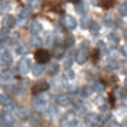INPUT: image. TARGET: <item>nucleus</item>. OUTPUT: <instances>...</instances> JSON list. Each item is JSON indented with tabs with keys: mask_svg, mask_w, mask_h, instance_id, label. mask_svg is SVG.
Segmentation results:
<instances>
[{
	"mask_svg": "<svg viewBox=\"0 0 127 127\" xmlns=\"http://www.w3.org/2000/svg\"><path fill=\"white\" fill-rule=\"evenodd\" d=\"M35 61L37 64H44V63H49L50 61V53L45 49H37L35 51Z\"/></svg>",
	"mask_w": 127,
	"mask_h": 127,
	"instance_id": "f257e3e1",
	"label": "nucleus"
},
{
	"mask_svg": "<svg viewBox=\"0 0 127 127\" xmlns=\"http://www.w3.org/2000/svg\"><path fill=\"white\" fill-rule=\"evenodd\" d=\"M0 121L4 123L5 127H13L16 125V117L10 112H4V113L0 116Z\"/></svg>",
	"mask_w": 127,
	"mask_h": 127,
	"instance_id": "f03ea898",
	"label": "nucleus"
},
{
	"mask_svg": "<svg viewBox=\"0 0 127 127\" xmlns=\"http://www.w3.org/2000/svg\"><path fill=\"white\" fill-rule=\"evenodd\" d=\"M46 107H48V101L45 99V96H37V98L35 99L33 108H35L36 112H45Z\"/></svg>",
	"mask_w": 127,
	"mask_h": 127,
	"instance_id": "7ed1b4c3",
	"label": "nucleus"
},
{
	"mask_svg": "<svg viewBox=\"0 0 127 127\" xmlns=\"http://www.w3.org/2000/svg\"><path fill=\"white\" fill-rule=\"evenodd\" d=\"M49 89V84L45 81H39L32 86V94L33 95H40L42 93H45L46 90Z\"/></svg>",
	"mask_w": 127,
	"mask_h": 127,
	"instance_id": "20e7f679",
	"label": "nucleus"
},
{
	"mask_svg": "<svg viewBox=\"0 0 127 127\" xmlns=\"http://www.w3.org/2000/svg\"><path fill=\"white\" fill-rule=\"evenodd\" d=\"M31 68H32L31 59H28V58H23L22 61H19V63H18V71H19L21 73L26 74V73H28L30 71H31Z\"/></svg>",
	"mask_w": 127,
	"mask_h": 127,
	"instance_id": "39448f33",
	"label": "nucleus"
},
{
	"mask_svg": "<svg viewBox=\"0 0 127 127\" xmlns=\"http://www.w3.org/2000/svg\"><path fill=\"white\" fill-rule=\"evenodd\" d=\"M32 16V8H23L21 12H19V14H18V19L16 21V22H18L19 25H25L26 23V21Z\"/></svg>",
	"mask_w": 127,
	"mask_h": 127,
	"instance_id": "423d86ee",
	"label": "nucleus"
},
{
	"mask_svg": "<svg viewBox=\"0 0 127 127\" xmlns=\"http://www.w3.org/2000/svg\"><path fill=\"white\" fill-rule=\"evenodd\" d=\"M85 122H86L87 126H90V127H100V125H101L99 117L96 116L95 113H89L85 117Z\"/></svg>",
	"mask_w": 127,
	"mask_h": 127,
	"instance_id": "0eeeda50",
	"label": "nucleus"
},
{
	"mask_svg": "<svg viewBox=\"0 0 127 127\" xmlns=\"http://www.w3.org/2000/svg\"><path fill=\"white\" fill-rule=\"evenodd\" d=\"M62 22H63V26L67 30H71V31H72V30H76V27H77V21H76V18H73L72 16H64Z\"/></svg>",
	"mask_w": 127,
	"mask_h": 127,
	"instance_id": "6e6552de",
	"label": "nucleus"
},
{
	"mask_svg": "<svg viewBox=\"0 0 127 127\" xmlns=\"http://www.w3.org/2000/svg\"><path fill=\"white\" fill-rule=\"evenodd\" d=\"M1 25H3V28L9 30L16 25V18H14L13 16H5L3 18V21H1Z\"/></svg>",
	"mask_w": 127,
	"mask_h": 127,
	"instance_id": "1a4fd4ad",
	"label": "nucleus"
},
{
	"mask_svg": "<svg viewBox=\"0 0 127 127\" xmlns=\"http://www.w3.org/2000/svg\"><path fill=\"white\" fill-rule=\"evenodd\" d=\"M42 31V26L40 22H37V21H33L31 25H30V32H31V35L33 36H37L40 32Z\"/></svg>",
	"mask_w": 127,
	"mask_h": 127,
	"instance_id": "9d476101",
	"label": "nucleus"
},
{
	"mask_svg": "<svg viewBox=\"0 0 127 127\" xmlns=\"http://www.w3.org/2000/svg\"><path fill=\"white\" fill-rule=\"evenodd\" d=\"M0 59H1V64H3L4 67L10 65V64H12V62H13V57H12V54H10V51H8V50L4 51V53L1 54Z\"/></svg>",
	"mask_w": 127,
	"mask_h": 127,
	"instance_id": "9b49d317",
	"label": "nucleus"
},
{
	"mask_svg": "<svg viewBox=\"0 0 127 127\" xmlns=\"http://www.w3.org/2000/svg\"><path fill=\"white\" fill-rule=\"evenodd\" d=\"M55 103L61 107H67V105H69V98L65 94H61L55 98Z\"/></svg>",
	"mask_w": 127,
	"mask_h": 127,
	"instance_id": "f8f14e48",
	"label": "nucleus"
},
{
	"mask_svg": "<svg viewBox=\"0 0 127 127\" xmlns=\"http://www.w3.org/2000/svg\"><path fill=\"white\" fill-rule=\"evenodd\" d=\"M74 119H76V117H74L73 113H67L62 119V126L63 127H71Z\"/></svg>",
	"mask_w": 127,
	"mask_h": 127,
	"instance_id": "ddd939ff",
	"label": "nucleus"
},
{
	"mask_svg": "<svg viewBox=\"0 0 127 127\" xmlns=\"http://www.w3.org/2000/svg\"><path fill=\"white\" fill-rule=\"evenodd\" d=\"M74 61H76L78 64H84L85 63V61H86V51H84V50H78V51H76V54H74Z\"/></svg>",
	"mask_w": 127,
	"mask_h": 127,
	"instance_id": "4468645a",
	"label": "nucleus"
},
{
	"mask_svg": "<svg viewBox=\"0 0 127 127\" xmlns=\"http://www.w3.org/2000/svg\"><path fill=\"white\" fill-rule=\"evenodd\" d=\"M64 48L63 46H61V45H55L54 46V49H53V57L55 58V59H61V58H63V55H64Z\"/></svg>",
	"mask_w": 127,
	"mask_h": 127,
	"instance_id": "2eb2a0df",
	"label": "nucleus"
},
{
	"mask_svg": "<svg viewBox=\"0 0 127 127\" xmlns=\"http://www.w3.org/2000/svg\"><path fill=\"white\" fill-rule=\"evenodd\" d=\"M46 71H48V73H49V74H51V76H54V74H57V73H58V71H59V64H58L57 62L49 63V65H48Z\"/></svg>",
	"mask_w": 127,
	"mask_h": 127,
	"instance_id": "dca6fc26",
	"label": "nucleus"
},
{
	"mask_svg": "<svg viewBox=\"0 0 127 127\" xmlns=\"http://www.w3.org/2000/svg\"><path fill=\"white\" fill-rule=\"evenodd\" d=\"M98 117H99V119H100V122H101V123H107V122L110 121L112 114H110V112H109V110H103Z\"/></svg>",
	"mask_w": 127,
	"mask_h": 127,
	"instance_id": "f3484780",
	"label": "nucleus"
},
{
	"mask_svg": "<svg viewBox=\"0 0 127 127\" xmlns=\"http://www.w3.org/2000/svg\"><path fill=\"white\" fill-rule=\"evenodd\" d=\"M17 116L21 119H27V118H30V110L27 108H18L17 109Z\"/></svg>",
	"mask_w": 127,
	"mask_h": 127,
	"instance_id": "a211bd4d",
	"label": "nucleus"
},
{
	"mask_svg": "<svg viewBox=\"0 0 127 127\" xmlns=\"http://www.w3.org/2000/svg\"><path fill=\"white\" fill-rule=\"evenodd\" d=\"M108 42L110 44V46L117 48L118 44H119V37H118L116 33H110V35L108 36Z\"/></svg>",
	"mask_w": 127,
	"mask_h": 127,
	"instance_id": "6ab92c4d",
	"label": "nucleus"
},
{
	"mask_svg": "<svg viewBox=\"0 0 127 127\" xmlns=\"http://www.w3.org/2000/svg\"><path fill=\"white\" fill-rule=\"evenodd\" d=\"M31 69H32V74H33V76H41L42 72L45 71V68H44L42 64H35Z\"/></svg>",
	"mask_w": 127,
	"mask_h": 127,
	"instance_id": "aec40b11",
	"label": "nucleus"
},
{
	"mask_svg": "<svg viewBox=\"0 0 127 127\" xmlns=\"http://www.w3.org/2000/svg\"><path fill=\"white\" fill-rule=\"evenodd\" d=\"M10 37V33H9V30L6 28H3L0 31V42H6Z\"/></svg>",
	"mask_w": 127,
	"mask_h": 127,
	"instance_id": "412c9836",
	"label": "nucleus"
},
{
	"mask_svg": "<svg viewBox=\"0 0 127 127\" xmlns=\"http://www.w3.org/2000/svg\"><path fill=\"white\" fill-rule=\"evenodd\" d=\"M42 42H44V40L41 39V37H39V36H33L31 39V45L33 48H37V49H40V46L42 45Z\"/></svg>",
	"mask_w": 127,
	"mask_h": 127,
	"instance_id": "4be33fe9",
	"label": "nucleus"
},
{
	"mask_svg": "<svg viewBox=\"0 0 127 127\" xmlns=\"http://www.w3.org/2000/svg\"><path fill=\"white\" fill-rule=\"evenodd\" d=\"M95 104L98 105L101 110H105V108H107V105H108V103H107V100L104 99V98H101V96H99L98 99H96V101H95Z\"/></svg>",
	"mask_w": 127,
	"mask_h": 127,
	"instance_id": "5701e85b",
	"label": "nucleus"
},
{
	"mask_svg": "<svg viewBox=\"0 0 127 127\" xmlns=\"http://www.w3.org/2000/svg\"><path fill=\"white\" fill-rule=\"evenodd\" d=\"M10 3L9 0H0V12H8L10 9Z\"/></svg>",
	"mask_w": 127,
	"mask_h": 127,
	"instance_id": "b1692460",
	"label": "nucleus"
},
{
	"mask_svg": "<svg viewBox=\"0 0 127 127\" xmlns=\"http://www.w3.org/2000/svg\"><path fill=\"white\" fill-rule=\"evenodd\" d=\"M16 53L19 54V55H25L28 53V50H27V46L23 45V44H18V45L16 46Z\"/></svg>",
	"mask_w": 127,
	"mask_h": 127,
	"instance_id": "393cba45",
	"label": "nucleus"
},
{
	"mask_svg": "<svg viewBox=\"0 0 127 127\" xmlns=\"http://www.w3.org/2000/svg\"><path fill=\"white\" fill-rule=\"evenodd\" d=\"M107 68L109 71H117L118 69V62L116 59H110V61L107 63Z\"/></svg>",
	"mask_w": 127,
	"mask_h": 127,
	"instance_id": "a878e982",
	"label": "nucleus"
},
{
	"mask_svg": "<svg viewBox=\"0 0 127 127\" xmlns=\"http://www.w3.org/2000/svg\"><path fill=\"white\" fill-rule=\"evenodd\" d=\"M76 12L80 13V14L86 13V12H87V5H86L85 3H78V4H76Z\"/></svg>",
	"mask_w": 127,
	"mask_h": 127,
	"instance_id": "bb28decb",
	"label": "nucleus"
},
{
	"mask_svg": "<svg viewBox=\"0 0 127 127\" xmlns=\"http://www.w3.org/2000/svg\"><path fill=\"white\" fill-rule=\"evenodd\" d=\"M118 13L121 14L122 17H127V3H122L118 6Z\"/></svg>",
	"mask_w": 127,
	"mask_h": 127,
	"instance_id": "cd10ccee",
	"label": "nucleus"
},
{
	"mask_svg": "<svg viewBox=\"0 0 127 127\" xmlns=\"http://www.w3.org/2000/svg\"><path fill=\"white\" fill-rule=\"evenodd\" d=\"M17 108V105H16V103H14V101H9L8 104H5V105H4V109H5V112H10V113H12V112H14V109H16Z\"/></svg>",
	"mask_w": 127,
	"mask_h": 127,
	"instance_id": "c85d7f7f",
	"label": "nucleus"
},
{
	"mask_svg": "<svg viewBox=\"0 0 127 127\" xmlns=\"http://www.w3.org/2000/svg\"><path fill=\"white\" fill-rule=\"evenodd\" d=\"M91 19H90V17H84L81 19V26H82V28H89L90 27V25H91Z\"/></svg>",
	"mask_w": 127,
	"mask_h": 127,
	"instance_id": "c756f323",
	"label": "nucleus"
},
{
	"mask_svg": "<svg viewBox=\"0 0 127 127\" xmlns=\"http://www.w3.org/2000/svg\"><path fill=\"white\" fill-rule=\"evenodd\" d=\"M10 101V98L6 94H0V105H5V104H8Z\"/></svg>",
	"mask_w": 127,
	"mask_h": 127,
	"instance_id": "7c9ffc66",
	"label": "nucleus"
},
{
	"mask_svg": "<svg viewBox=\"0 0 127 127\" xmlns=\"http://www.w3.org/2000/svg\"><path fill=\"white\" fill-rule=\"evenodd\" d=\"M91 94H93V90H91V87H89V86L84 87V89H82V91H81V95L84 96V98H89Z\"/></svg>",
	"mask_w": 127,
	"mask_h": 127,
	"instance_id": "2f4dec72",
	"label": "nucleus"
},
{
	"mask_svg": "<svg viewBox=\"0 0 127 127\" xmlns=\"http://www.w3.org/2000/svg\"><path fill=\"white\" fill-rule=\"evenodd\" d=\"M113 23H114V19H113V17H112V16H105V17H104V25H105V26L112 27V26H113Z\"/></svg>",
	"mask_w": 127,
	"mask_h": 127,
	"instance_id": "473e14b6",
	"label": "nucleus"
},
{
	"mask_svg": "<svg viewBox=\"0 0 127 127\" xmlns=\"http://www.w3.org/2000/svg\"><path fill=\"white\" fill-rule=\"evenodd\" d=\"M91 30V32L93 33H98L99 32V30H100V26L96 23V22H91V25H90V27H89Z\"/></svg>",
	"mask_w": 127,
	"mask_h": 127,
	"instance_id": "72a5a7b5",
	"label": "nucleus"
},
{
	"mask_svg": "<svg viewBox=\"0 0 127 127\" xmlns=\"http://www.w3.org/2000/svg\"><path fill=\"white\" fill-rule=\"evenodd\" d=\"M72 63H73V59H72L71 55H68V57L65 58V61H64V68H65V69H69L71 65H72Z\"/></svg>",
	"mask_w": 127,
	"mask_h": 127,
	"instance_id": "f704fd0d",
	"label": "nucleus"
},
{
	"mask_svg": "<svg viewBox=\"0 0 127 127\" xmlns=\"http://www.w3.org/2000/svg\"><path fill=\"white\" fill-rule=\"evenodd\" d=\"M40 125V117L39 114H35L31 117V126H39Z\"/></svg>",
	"mask_w": 127,
	"mask_h": 127,
	"instance_id": "c9c22d12",
	"label": "nucleus"
},
{
	"mask_svg": "<svg viewBox=\"0 0 127 127\" xmlns=\"http://www.w3.org/2000/svg\"><path fill=\"white\" fill-rule=\"evenodd\" d=\"M64 76H65V78H68L69 81H73V78H74V73H73V71L69 68V69H65Z\"/></svg>",
	"mask_w": 127,
	"mask_h": 127,
	"instance_id": "e433bc0d",
	"label": "nucleus"
},
{
	"mask_svg": "<svg viewBox=\"0 0 127 127\" xmlns=\"http://www.w3.org/2000/svg\"><path fill=\"white\" fill-rule=\"evenodd\" d=\"M73 45V37L72 36H67L64 39V46L68 48V46H72Z\"/></svg>",
	"mask_w": 127,
	"mask_h": 127,
	"instance_id": "4c0bfd02",
	"label": "nucleus"
},
{
	"mask_svg": "<svg viewBox=\"0 0 127 127\" xmlns=\"http://www.w3.org/2000/svg\"><path fill=\"white\" fill-rule=\"evenodd\" d=\"M94 90L96 93H103L104 91V86L100 84V82H95V85H94Z\"/></svg>",
	"mask_w": 127,
	"mask_h": 127,
	"instance_id": "58836bf2",
	"label": "nucleus"
},
{
	"mask_svg": "<svg viewBox=\"0 0 127 127\" xmlns=\"http://www.w3.org/2000/svg\"><path fill=\"white\" fill-rule=\"evenodd\" d=\"M28 3L32 8H39L41 5V0H28Z\"/></svg>",
	"mask_w": 127,
	"mask_h": 127,
	"instance_id": "ea45409f",
	"label": "nucleus"
},
{
	"mask_svg": "<svg viewBox=\"0 0 127 127\" xmlns=\"http://www.w3.org/2000/svg\"><path fill=\"white\" fill-rule=\"evenodd\" d=\"M5 90L8 91V93H17V91H18V86H16V85H9V86L5 87Z\"/></svg>",
	"mask_w": 127,
	"mask_h": 127,
	"instance_id": "a19ab883",
	"label": "nucleus"
},
{
	"mask_svg": "<svg viewBox=\"0 0 127 127\" xmlns=\"http://www.w3.org/2000/svg\"><path fill=\"white\" fill-rule=\"evenodd\" d=\"M57 114H58V110H57L55 108H49V110H48V116L54 117V116H57Z\"/></svg>",
	"mask_w": 127,
	"mask_h": 127,
	"instance_id": "79ce46f5",
	"label": "nucleus"
},
{
	"mask_svg": "<svg viewBox=\"0 0 127 127\" xmlns=\"http://www.w3.org/2000/svg\"><path fill=\"white\" fill-rule=\"evenodd\" d=\"M85 48H86V50L90 48V44H89V41H84V42L81 44V50H84V51H85Z\"/></svg>",
	"mask_w": 127,
	"mask_h": 127,
	"instance_id": "37998d69",
	"label": "nucleus"
},
{
	"mask_svg": "<svg viewBox=\"0 0 127 127\" xmlns=\"http://www.w3.org/2000/svg\"><path fill=\"white\" fill-rule=\"evenodd\" d=\"M98 57H99V49H96V50L94 51V54H93V59H94V62H96Z\"/></svg>",
	"mask_w": 127,
	"mask_h": 127,
	"instance_id": "c03bdc74",
	"label": "nucleus"
},
{
	"mask_svg": "<svg viewBox=\"0 0 127 127\" xmlns=\"http://www.w3.org/2000/svg\"><path fill=\"white\" fill-rule=\"evenodd\" d=\"M109 127H122V126L119 125L118 122H112V123L109 125Z\"/></svg>",
	"mask_w": 127,
	"mask_h": 127,
	"instance_id": "a18cd8bd",
	"label": "nucleus"
},
{
	"mask_svg": "<svg viewBox=\"0 0 127 127\" xmlns=\"http://www.w3.org/2000/svg\"><path fill=\"white\" fill-rule=\"evenodd\" d=\"M65 1H68V3H73V4H78V3H81V0H65Z\"/></svg>",
	"mask_w": 127,
	"mask_h": 127,
	"instance_id": "49530a36",
	"label": "nucleus"
},
{
	"mask_svg": "<svg viewBox=\"0 0 127 127\" xmlns=\"http://www.w3.org/2000/svg\"><path fill=\"white\" fill-rule=\"evenodd\" d=\"M122 54L123 55H127V46H123L122 48Z\"/></svg>",
	"mask_w": 127,
	"mask_h": 127,
	"instance_id": "de8ad7c7",
	"label": "nucleus"
},
{
	"mask_svg": "<svg viewBox=\"0 0 127 127\" xmlns=\"http://www.w3.org/2000/svg\"><path fill=\"white\" fill-rule=\"evenodd\" d=\"M4 77H3V73H0V85H3V82H4Z\"/></svg>",
	"mask_w": 127,
	"mask_h": 127,
	"instance_id": "09e8293b",
	"label": "nucleus"
},
{
	"mask_svg": "<svg viewBox=\"0 0 127 127\" xmlns=\"http://www.w3.org/2000/svg\"><path fill=\"white\" fill-rule=\"evenodd\" d=\"M125 87H126V89H127V78H126V80H125Z\"/></svg>",
	"mask_w": 127,
	"mask_h": 127,
	"instance_id": "8fccbe9b",
	"label": "nucleus"
},
{
	"mask_svg": "<svg viewBox=\"0 0 127 127\" xmlns=\"http://www.w3.org/2000/svg\"><path fill=\"white\" fill-rule=\"evenodd\" d=\"M125 37L127 39V30H125Z\"/></svg>",
	"mask_w": 127,
	"mask_h": 127,
	"instance_id": "3c124183",
	"label": "nucleus"
},
{
	"mask_svg": "<svg viewBox=\"0 0 127 127\" xmlns=\"http://www.w3.org/2000/svg\"><path fill=\"white\" fill-rule=\"evenodd\" d=\"M126 125H127V119H126Z\"/></svg>",
	"mask_w": 127,
	"mask_h": 127,
	"instance_id": "603ef678",
	"label": "nucleus"
},
{
	"mask_svg": "<svg viewBox=\"0 0 127 127\" xmlns=\"http://www.w3.org/2000/svg\"><path fill=\"white\" fill-rule=\"evenodd\" d=\"M126 3H127V1H126Z\"/></svg>",
	"mask_w": 127,
	"mask_h": 127,
	"instance_id": "864d4df0",
	"label": "nucleus"
}]
</instances>
